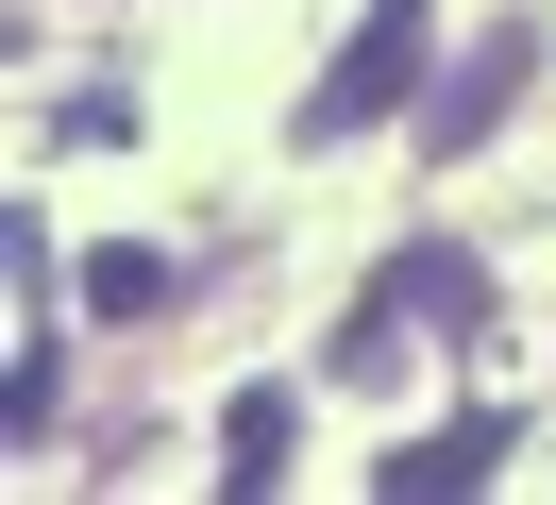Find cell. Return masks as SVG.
I'll use <instances>...</instances> for the list:
<instances>
[{"label": "cell", "instance_id": "cell-1", "mask_svg": "<svg viewBox=\"0 0 556 505\" xmlns=\"http://www.w3.org/2000/svg\"><path fill=\"white\" fill-rule=\"evenodd\" d=\"M421 34H439V0H371V17H354V51L304 85V118H287V135H304V152H338V135L405 118V101L439 85V51H421Z\"/></svg>", "mask_w": 556, "mask_h": 505}, {"label": "cell", "instance_id": "cell-2", "mask_svg": "<svg viewBox=\"0 0 556 505\" xmlns=\"http://www.w3.org/2000/svg\"><path fill=\"white\" fill-rule=\"evenodd\" d=\"M421 303L472 337V320H489V269H472V253H439V236H421V253H388V269H371V303L338 320V388H371V370L405 354V320H421Z\"/></svg>", "mask_w": 556, "mask_h": 505}, {"label": "cell", "instance_id": "cell-6", "mask_svg": "<svg viewBox=\"0 0 556 505\" xmlns=\"http://www.w3.org/2000/svg\"><path fill=\"white\" fill-rule=\"evenodd\" d=\"M85 303H102V320H152V303H169V253H85Z\"/></svg>", "mask_w": 556, "mask_h": 505}, {"label": "cell", "instance_id": "cell-3", "mask_svg": "<svg viewBox=\"0 0 556 505\" xmlns=\"http://www.w3.org/2000/svg\"><path fill=\"white\" fill-rule=\"evenodd\" d=\"M522 85H540V34H522V17H506V34H472V51L421 85V152H439V168H455V152H489V135L522 118Z\"/></svg>", "mask_w": 556, "mask_h": 505}, {"label": "cell", "instance_id": "cell-5", "mask_svg": "<svg viewBox=\"0 0 556 505\" xmlns=\"http://www.w3.org/2000/svg\"><path fill=\"white\" fill-rule=\"evenodd\" d=\"M287 421H304V404H287V388H237V404H219V489H270V471H287Z\"/></svg>", "mask_w": 556, "mask_h": 505}, {"label": "cell", "instance_id": "cell-4", "mask_svg": "<svg viewBox=\"0 0 556 505\" xmlns=\"http://www.w3.org/2000/svg\"><path fill=\"white\" fill-rule=\"evenodd\" d=\"M489 471H506V421H439V438H405V455H388V505H439V489H489Z\"/></svg>", "mask_w": 556, "mask_h": 505}]
</instances>
